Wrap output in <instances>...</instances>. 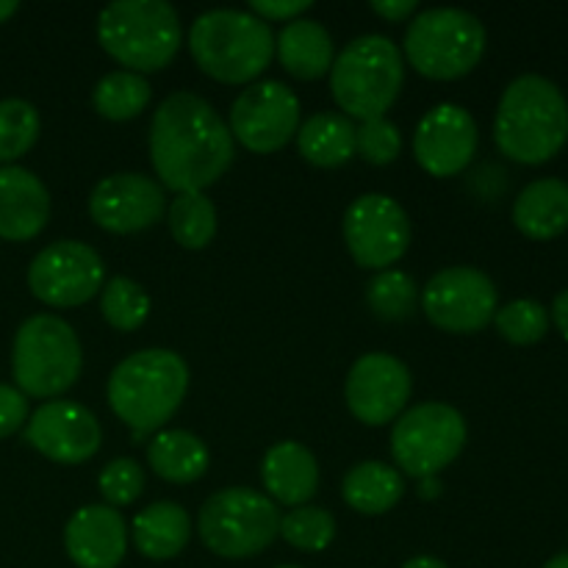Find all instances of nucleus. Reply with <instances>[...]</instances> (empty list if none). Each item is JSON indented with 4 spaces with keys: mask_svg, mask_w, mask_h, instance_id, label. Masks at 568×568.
Segmentation results:
<instances>
[{
    "mask_svg": "<svg viewBox=\"0 0 568 568\" xmlns=\"http://www.w3.org/2000/svg\"><path fill=\"white\" fill-rule=\"evenodd\" d=\"M50 216V194L31 170L17 164L0 166V239L28 242Z\"/></svg>",
    "mask_w": 568,
    "mask_h": 568,
    "instance_id": "nucleus-20",
    "label": "nucleus"
},
{
    "mask_svg": "<svg viewBox=\"0 0 568 568\" xmlns=\"http://www.w3.org/2000/svg\"><path fill=\"white\" fill-rule=\"evenodd\" d=\"M514 222L527 239H558L568 231V183L560 178H538L527 183L516 197Z\"/></svg>",
    "mask_w": 568,
    "mask_h": 568,
    "instance_id": "nucleus-22",
    "label": "nucleus"
},
{
    "mask_svg": "<svg viewBox=\"0 0 568 568\" xmlns=\"http://www.w3.org/2000/svg\"><path fill=\"white\" fill-rule=\"evenodd\" d=\"M275 48L281 64L303 81L325 75L333 67V39L327 28L316 20L297 17L286 22Z\"/></svg>",
    "mask_w": 568,
    "mask_h": 568,
    "instance_id": "nucleus-24",
    "label": "nucleus"
},
{
    "mask_svg": "<svg viewBox=\"0 0 568 568\" xmlns=\"http://www.w3.org/2000/svg\"><path fill=\"white\" fill-rule=\"evenodd\" d=\"M403 568H447L438 558H427V555H419V558H410Z\"/></svg>",
    "mask_w": 568,
    "mask_h": 568,
    "instance_id": "nucleus-41",
    "label": "nucleus"
},
{
    "mask_svg": "<svg viewBox=\"0 0 568 568\" xmlns=\"http://www.w3.org/2000/svg\"><path fill=\"white\" fill-rule=\"evenodd\" d=\"M197 530L220 558H253L281 536V510L253 488H225L203 505Z\"/></svg>",
    "mask_w": 568,
    "mask_h": 568,
    "instance_id": "nucleus-9",
    "label": "nucleus"
},
{
    "mask_svg": "<svg viewBox=\"0 0 568 568\" xmlns=\"http://www.w3.org/2000/svg\"><path fill=\"white\" fill-rule=\"evenodd\" d=\"M105 266L98 250L83 242H53L28 266L31 294L53 308H72L103 288Z\"/></svg>",
    "mask_w": 568,
    "mask_h": 568,
    "instance_id": "nucleus-12",
    "label": "nucleus"
},
{
    "mask_svg": "<svg viewBox=\"0 0 568 568\" xmlns=\"http://www.w3.org/2000/svg\"><path fill=\"white\" fill-rule=\"evenodd\" d=\"M181 20L164 0H116L98 17V39L111 59L139 72L164 70L181 48Z\"/></svg>",
    "mask_w": 568,
    "mask_h": 568,
    "instance_id": "nucleus-6",
    "label": "nucleus"
},
{
    "mask_svg": "<svg viewBox=\"0 0 568 568\" xmlns=\"http://www.w3.org/2000/svg\"><path fill=\"white\" fill-rule=\"evenodd\" d=\"M300 131V100L286 83L258 81L231 105V133L253 153H275Z\"/></svg>",
    "mask_w": 568,
    "mask_h": 568,
    "instance_id": "nucleus-14",
    "label": "nucleus"
},
{
    "mask_svg": "<svg viewBox=\"0 0 568 568\" xmlns=\"http://www.w3.org/2000/svg\"><path fill=\"white\" fill-rule=\"evenodd\" d=\"M170 231L181 247L203 250L216 236V209L203 192H183L170 205Z\"/></svg>",
    "mask_w": 568,
    "mask_h": 568,
    "instance_id": "nucleus-29",
    "label": "nucleus"
},
{
    "mask_svg": "<svg viewBox=\"0 0 568 568\" xmlns=\"http://www.w3.org/2000/svg\"><path fill=\"white\" fill-rule=\"evenodd\" d=\"M100 311H103L105 322L116 327V331H136V327L144 325L150 314V297L131 277H111L103 286Z\"/></svg>",
    "mask_w": 568,
    "mask_h": 568,
    "instance_id": "nucleus-32",
    "label": "nucleus"
},
{
    "mask_svg": "<svg viewBox=\"0 0 568 568\" xmlns=\"http://www.w3.org/2000/svg\"><path fill=\"white\" fill-rule=\"evenodd\" d=\"M164 211V189L142 172H116L103 178L89 197L92 220L111 233H136L153 227Z\"/></svg>",
    "mask_w": 568,
    "mask_h": 568,
    "instance_id": "nucleus-18",
    "label": "nucleus"
},
{
    "mask_svg": "<svg viewBox=\"0 0 568 568\" xmlns=\"http://www.w3.org/2000/svg\"><path fill=\"white\" fill-rule=\"evenodd\" d=\"M311 6V0H253L250 9H253L255 17L261 20H297V14H303Z\"/></svg>",
    "mask_w": 568,
    "mask_h": 568,
    "instance_id": "nucleus-38",
    "label": "nucleus"
},
{
    "mask_svg": "<svg viewBox=\"0 0 568 568\" xmlns=\"http://www.w3.org/2000/svg\"><path fill=\"white\" fill-rule=\"evenodd\" d=\"M133 544L150 560H170L183 552L192 536V519L178 503H153L133 519Z\"/></svg>",
    "mask_w": 568,
    "mask_h": 568,
    "instance_id": "nucleus-23",
    "label": "nucleus"
},
{
    "mask_svg": "<svg viewBox=\"0 0 568 568\" xmlns=\"http://www.w3.org/2000/svg\"><path fill=\"white\" fill-rule=\"evenodd\" d=\"M17 9H20V6H17V0H0V22L9 20Z\"/></svg>",
    "mask_w": 568,
    "mask_h": 568,
    "instance_id": "nucleus-42",
    "label": "nucleus"
},
{
    "mask_svg": "<svg viewBox=\"0 0 568 568\" xmlns=\"http://www.w3.org/2000/svg\"><path fill=\"white\" fill-rule=\"evenodd\" d=\"M150 94H153V89L139 72L116 70L100 78L98 87H94V109L105 120H131L148 109Z\"/></svg>",
    "mask_w": 568,
    "mask_h": 568,
    "instance_id": "nucleus-28",
    "label": "nucleus"
},
{
    "mask_svg": "<svg viewBox=\"0 0 568 568\" xmlns=\"http://www.w3.org/2000/svg\"><path fill=\"white\" fill-rule=\"evenodd\" d=\"M209 449L194 433L164 430L150 442L148 464L150 469L166 483H194L209 469Z\"/></svg>",
    "mask_w": 568,
    "mask_h": 568,
    "instance_id": "nucleus-26",
    "label": "nucleus"
},
{
    "mask_svg": "<svg viewBox=\"0 0 568 568\" xmlns=\"http://www.w3.org/2000/svg\"><path fill=\"white\" fill-rule=\"evenodd\" d=\"M372 9H375L381 17H386V20L399 22V20H405L408 14H414L416 0H375V3H372Z\"/></svg>",
    "mask_w": 568,
    "mask_h": 568,
    "instance_id": "nucleus-39",
    "label": "nucleus"
},
{
    "mask_svg": "<svg viewBox=\"0 0 568 568\" xmlns=\"http://www.w3.org/2000/svg\"><path fill=\"white\" fill-rule=\"evenodd\" d=\"M39 111L28 100H0V166L11 164L37 144Z\"/></svg>",
    "mask_w": 568,
    "mask_h": 568,
    "instance_id": "nucleus-31",
    "label": "nucleus"
},
{
    "mask_svg": "<svg viewBox=\"0 0 568 568\" xmlns=\"http://www.w3.org/2000/svg\"><path fill=\"white\" fill-rule=\"evenodd\" d=\"M544 568H568V552L566 555H555Z\"/></svg>",
    "mask_w": 568,
    "mask_h": 568,
    "instance_id": "nucleus-43",
    "label": "nucleus"
},
{
    "mask_svg": "<svg viewBox=\"0 0 568 568\" xmlns=\"http://www.w3.org/2000/svg\"><path fill=\"white\" fill-rule=\"evenodd\" d=\"M499 336L510 344H536L549 331V311L536 300H514L494 314Z\"/></svg>",
    "mask_w": 568,
    "mask_h": 568,
    "instance_id": "nucleus-34",
    "label": "nucleus"
},
{
    "mask_svg": "<svg viewBox=\"0 0 568 568\" xmlns=\"http://www.w3.org/2000/svg\"><path fill=\"white\" fill-rule=\"evenodd\" d=\"M297 148L305 161L316 166L344 164L355 153L353 120L344 114H333V111H320L300 125Z\"/></svg>",
    "mask_w": 568,
    "mask_h": 568,
    "instance_id": "nucleus-27",
    "label": "nucleus"
},
{
    "mask_svg": "<svg viewBox=\"0 0 568 568\" xmlns=\"http://www.w3.org/2000/svg\"><path fill=\"white\" fill-rule=\"evenodd\" d=\"M405 81L403 53L381 33L353 39L331 67V89L344 116L377 120L386 116Z\"/></svg>",
    "mask_w": 568,
    "mask_h": 568,
    "instance_id": "nucleus-5",
    "label": "nucleus"
},
{
    "mask_svg": "<svg viewBox=\"0 0 568 568\" xmlns=\"http://www.w3.org/2000/svg\"><path fill=\"white\" fill-rule=\"evenodd\" d=\"M189 48L205 75L222 83H244L270 67L275 37L270 22L253 11L214 9L194 20Z\"/></svg>",
    "mask_w": 568,
    "mask_h": 568,
    "instance_id": "nucleus-4",
    "label": "nucleus"
},
{
    "mask_svg": "<svg viewBox=\"0 0 568 568\" xmlns=\"http://www.w3.org/2000/svg\"><path fill=\"white\" fill-rule=\"evenodd\" d=\"M28 422V399L20 388L0 383V438H9Z\"/></svg>",
    "mask_w": 568,
    "mask_h": 568,
    "instance_id": "nucleus-37",
    "label": "nucleus"
},
{
    "mask_svg": "<svg viewBox=\"0 0 568 568\" xmlns=\"http://www.w3.org/2000/svg\"><path fill=\"white\" fill-rule=\"evenodd\" d=\"M150 159L166 189L203 192L233 161V133L214 105L194 92H175L150 125Z\"/></svg>",
    "mask_w": 568,
    "mask_h": 568,
    "instance_id": "nucleus-1",
    "label": "nucleus"
},
{
    "mask_svg": "<svg viewBox=\"0 0 568 568\" xmlns=\"http://www.w3.org/2000/svg\"><path fill=\"white\" fill-rule=\"evenodd\" d=\"M494 136L508 159L544 164L568 142V100L549 78H516L499 100Z\"/></svg>",
    "mask_w": 568,
    "mask_h": 568,
    "instance_id": "nucleus-2",
    "label": "nucleus"
},
{
    "mask_svg": "<svg viewBox=\"0 0 568 568\" xmlns=\"http://www.w3.org/2000/svg\"><path fill=\"white\" fill-rule=\"evenodd\" d=\"M189 388V366L172 349H142L116 364L109 377L111 410L136 433L170 422Z\"/></svg>",
    "mask_w": 568,
    "mask_h": 568,
    "instance_id": "nucleus-3",
    "label": "nucleus"
},
{
    "mask_svg": "<svg viewBox=\"0 0 568 568\" xmlns=\"http://www.w3.org/2000/svg\"><path fill=\"white\" fill-rule=\"evenodd\" d=\"M277 568H300V566H277Z\"/></svg>",
    "mask_w": 568,
    "mask_h": 568,
    "instance_id": "nucleus-44",
    "label": "nucleus"
},
{
    "mask_svg": "<svg viewBox=\"0 0 568 568\" xmlns=\"http://www.w3.org/2000/svg\"><path fill=\"white\" fill-rule=\"evenodd\" d=\"M477 122L464 105L442 103L416 125L414 153L422 170L436 178H453L471 164L477 153Z\"/></svg>",
    "mask_w": 568,
    "mask_h": 568,
    "instance_id": "nucleus-17",
    "label": "nucleus"
},
{
    "mask_svg": "<svg viewBox=\"0 0 568 568\" xmlns=\"http://www.w3.org/2000/svg\"><path fill=\"white\" fill-rule=\"evenodd\" d=\"M64 547L78 568H116L128 549L125 519L109 505H87L67 521Z\"/></svg>",
    "mask_w": 568,
    "mask_h": 568,
    "instance_id": "nucleus-19",
    "label": "nucleus"
},
{
    "mask_svg": "<svg viewBox=\"0 0 568 568\" xmlns=\"http://www.w3.org/2000/svg\"><path fill=\"white\" fill-rule=\"evenodd\" d=\"M81 366V342L64 320L37 314L22 322L11 349V372L26 397H59L78 381Z\"/></svg>",
    "mask_w": 568,
    "mask_h": 568,
    "instance_id": "nucleus-7",
    "label": "nucleus"
},
{
    "mask_svg": "<svg viewBox=\"0 0 568 568\" xmlns=\"http://www.w3.org/2000/svg\"><path fill=\"white\" fill-rule=\"evenodd\" d=\"M486 28L464 9H427L405 31V55L427 78L453 81L480 64Z\"/></svg>",
    "mask_w": 568,
    "mask_h": 568,
    "instance_id": "nucleus-8",
    "label": "nucleus"
},
{
    "mask_svg": "<svg viewBox=\"0 0 568 568\" xmlns=\"http://www.w3.org/2000/svg\"><path fill=\"white\" fill-rule=\"evenodd\" d=\"M344 242L358 266L388 270L410 244L408 214L388 194H364L344 214Z\"/></svg>",
    "mask_w": 568,
    "mask_h": 568,
    "instance_id": "nucleus-13",
    "label": "nucleus"
},
{
    "mask_svg": "<svg viewBox=\"0 0 568 568\" xmlns=\"http://www.w3.org/2000/svg\"><path fill=\"white\" fill-rule=\"evenodd\" d=\"M366 300L381 320L399 322L414 314L419 292H416V281L408 272L383 270L366 286Z\"/></svg>",
    "mask_w": 568,
    "mask_h": 568,
    "instance_id": "nucleus-30",
    "label": "nucleus"
},
{
    "mask_svg": "<svg viewBox=\"0 0 568 568\" xmlns=\"http://www.w3.org/2000/svg\"><path fill=\"white\" fill-rule=\"evenodd\" d=\"M144 491V469L133 458H116L100 471V494L109 508L131 505Z\"/></svg>",
    "mask_w": 568,
    "mask_h": 568,
    "instance_id": "nucleus-36",
    "label": "nucleus"
},
{
    "mask_svg": "<svg viewBox=\"0 0 568 568\" xmlns=\"http://www.w3.org/2000/svg\"><path fill=\"white\" fill-rule=\"evenodd\" d=\"M261 480H264V488L275 503L300 508L316 494L320 466H316V458L303 444L281 442L264 455Z\"/></svg>",
    "mask_w": 568,
    "mask_h": 568,
    "instance_id": "nucleus-21",
    "label": "nucleus"
},
{
    "mask_svg": "<svg viewBox=\"0 0 568 568\" xmlns=\"http://www.w3.org/2000/svg\"><path fill=\"white\" fill-rule=\"evenodd\" d=\"M497 288L475 266H447L422 292L427 320L447 333H477L497 314Z\"/></svg>",
    "mask_w": 568,
    "mask_h": 568,
    "instance_id": "nucleus-11",
    "label": "nucleus"
},
{
    "mask_svg": "<svg viewBox=\"0 0 568 568\" xmlns=\"http://www.w3.org/2000/svg\"><path fill=\"white\" fill-rule=\"evenodd\" d=\"M403 150V136L399 128L386 116L366 120L355 128V153L369 164H392Z\"/></svg>",
    "mask_w": 568,
    "mask_h": 568,
    "instance_id": "nucleus-35",
    "label": "nucleus"
},
{
    "mask_svg": "<svg viewBox=\"0 0 568 568\" xmlns=\"http://www.w3.org/2000/svg\"><path fill=\"white\" fill-rule=\"evenodd\" d=\"M281 536L283 541L292 544L294 549H303V552H322V549L331 547V541L336 538V519H333V514H327L325 508L300 505V508L281 516Z\"/></svg>",
    "mask_w": 568,
    "mask_h": 568,
    "instance_id": "nucleus-33",
    "label": "nucleus"
},
{
    "mask_svg": "<svg viewBox=\"0 0 568 568\" xmlns=\"http://www.w3.org/2000/svg\"><path fill=\"white\" fill-rule=\"evenodd\" d=\"M552 320H555V325H558V331L564 333V338L568 342V288H566V292H560L558 297H555Z\"/></svg>",
    "mask_w": 568,
    "mask_h": 568,
    "instance_id": "nucleus-40",
    "label": "nucleus"
},
{
    "mask_svg": "<svg viewBox=\"0 0 568 568\" xmlns=\"http://www.w3.org/2000/svg\"><path fill=\"white\" fill-rule=\"evenodd\" d=\"M466 444V422L447 403H422L399 416L392 430V455L405 475L436 477L453 464Z\"/></svg>",
    "mask_w": 568,
    "mask_h": 568,
    "instance_id": "nucleus-10",
    "label": "nucleus"
},
{
    "mask_svg": "<svg viewBox=\"0 0 568 568\" xmlns=\"http://www.w3.org/2000/svg\"><path fill=\"white\" fill-rule=\"evenodd\" d=\"M347 405L364 425H388L410 399V372L388 353L361 355L347 375Z\"/></svg>",
    "mask_w": 568,
    "mask_h": 568,
    "instance_id": "nucleus-15",
    "label": "nucleus"
},
{
    "mask_svg": "<svg viewBox=\"0 0 568 568\" xmlns=\"http://www.w3.org/2000/svg\"><path fill=\"white\" fill-rule=\"evenodd\" d=\"M26 442L55 464H83L103 442L100 422L92 410L70 399H50L39 405L26 427Z\"/></svg>",
    "mask_w": 568,
    "mask_h": 568,
    "instance_id": "nucleus-16",
    "label": "nucleus"
},
{
    "mask_svg": "<svg viewBox=\"0 0 568 568\" xmlns=\"http://www.w3.org/2000/svg\"><path fill=\"white\" fill-rule=\"evenodd\" d=\"M342 494L344 503L358 514L381 516L403 499L405 483L394 466L381 464V460H366V464L353 466L347 471Z\"/></svg>",
    "mask_w": 568,
    "mask_h": 568,
    "instance_id": "nucleus-25",
    "label": "nucleus"
}]
</instances>
